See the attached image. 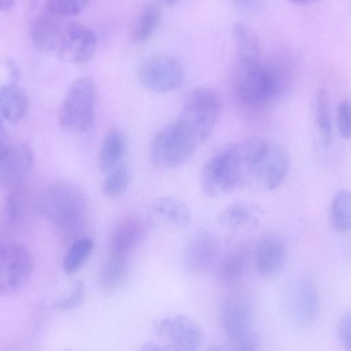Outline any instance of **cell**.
<instances>
[{"mask_svg":"<svg viewBox=\"0 0 351 351\" xmlns=\"http://www.w3.org/2000/svg\"><path fill=\"white\" fill-rule=\"evenodd\" d=\"M265 143L261 138H250L213 155L201 173L200 185L204 193L217 197L252 182L254 162Z\"/></svg>","mask_w":351,"mask_h":351,"instance_id":"cell-1","label":"cell"},{"mask_svg":"<svg viewBox=\"0 0 351 351\" xmlns=\"http://www.w3.org/2000/svg\"><path fill=\"white\" fill-rule=\"evenodd\" d=\"M38 209L63 238L71 242L82 236L86 216L84 193L76 186L59 182L48 186L40 196Z\"/></svg>","mask_w":351,"mask_h":351,"instance_id":"cell-2","label":"cell"},{"mask_svg":"<svg viewBox=\"0 0 351 351\" xmlns=\"http://www.w3.org/2000/svg\"><path fill=\"white\" fill-rule=\"evenodd\" d=\"M284 82L282 70L261 58L239 60L234 70V86L239 99L250 107L269 103L280 92Z\"/></svg>","mask_w":351,"mask_h":351,"instance_id":"cell-3","label":"cell"},{"mask_svg":"<svg viewBox=\"0 0 351 351\" xmlns=\"http://www.w3.org/2000/svg\"><path fill=\"white\" fill-rule=\"evenodd\" d=\"M203 142L182 121L177 119L154 138L151 160L160 169H174L182 166Z\"/></svg>","mask_w":351,"mask_h":351,"instance_id":"cell-4","label":"cell"},{"mask_svg":"<svg viewBox=\"0 0 351 351\" xmlns=\"http://www.w3.org/2000/svg\"><path fill=\"white\" fill-rule=\"evenodd\" d=\"M96 90L88 77L78 78L69 88L60 106L58 120L65 130L85 132L95 122Z\"/></svg>","mask_w":351,"mask_h":351,"instance_id":"cell-5","label":"cell"},{"mask_svg":"<svg viewBox=\"0 0 351 351\" xmlns=\"http://www.w3.org/2000/svg\"><path fill=\"white\" fill-rule=\"evenodd\" d=\"M221 109V99L215 90L199 87L188 96L178 119L204 142L213 130Z\"/></svg>","mask_w":351,"mask_h":351,"instance_id":"cell-6","label":"cell"},{"mask_svg":"<svg viewBox=\"0 0 351 351\" xmlns=\"http://www.w3.org/2000/svg\"><path fill=\"white\" fill-rule=\"evenodd\" d=\"M96 48L97 36L91 28L64 19L56 33L51 51L64 60L83 64L92 59Z\"/></svg>","mask_w":351,"mask_h":351,"instance_id":"cell-7","label":"cell"},{"mask_svg":"<svg viewBox=\"0 0 351 351\" xmlns=\"http://www.w3.org/2000/svg\"><path fill=\"white\" fill-rule=\"evenodd\" d=\"M285 306L291 322L299 328L311 327L317 320L320 308L319 292L311 278L302 276L287 287Z\"/></svg>","mask_w":351,"mask_h":351,"instance_id":"cell-8","label":"cell"},{"mask_svg":"<svg viewBox=\"0 0 351 351\" xmlns=\"http://www.w3.org/2000/svg\"><path fill=\"white\" fill-rule=\"evenodd\" d=\"M32 269V256L23 245L17 242L0 245V293H12L20 289Z\"/></svg>","mask_w":351,"mask_h":351,"instance_id":"cell-9","label":"cell"},{"mask_svg":"<svg viewBox=\"0 0 351 351\" xmlns=\"http://www.w3.org/2000/svg\"><path fill=\"white\" fill-rule=\"evenodd\" d=\"M138 78L146 89L158 93L171 92L178 88L184 79L182 64L170 56H156L141 63Z\"/></svg>","mask_w":351,"mask_h":351,"instance_id":"cell-10","label":"cell"},{"mask_svg":"<svg viewBox=\"0 0 351 351\" xmlns=\"http://www.w3.org/2000/svg\"><path fill=\"white\" fill-rule=\"evenodd\" d=\"M289 168L290 159L285 149L266 141L254 162L252 182L267 190L276 189L285 181Z\"/></svg>","mask_w":351,"mask_h":351,"instance_id":"cell-11","label":"cell"},{"mask_svg":"<svg viewBox=\"0 0 351 351\" xmlns=\"http://www.w3.org/2000/svg\"><path fill=\"white\" fill-rule=\"evenodd\" d=\"M34 163V153L25 143H12L0 156V188L9 191L21 186Z\"/></svg>","mask_w":351,"mask_h":351,"instance_id":"cell-12","label":"cell"},{"mask_svg":"<svg viewBox=\"0 0 351 351\" xmlns=\"http://www.w3.org/2000/svg\"><path fill=\"white\" fill-rule=\"evenodd\" d=\"M155 331L168 343L198 351L203 339L202 329L192 318L179 315L160 319L155 324Z\"/></svg>","mask_w":351,"mask_h":351,"instance_id":"cell-13","label":"cell"},{"mask_svg":"<svg viewBox=\"0 0 351 351\" xmlns=\"http://www.w3.org/2000/svg\"><path fill=\"white\" fill-rule=\"evenodd\" d=\"M191 213L182 200L172 197H160L151 205L148 225L154 228L180 230L190 223Z\"/></svg>","mask_w":351,"mask_h":351,"instance_id":"cell-14","label":"cell"},{"mask_svg":"<svg viewBox=\"0 0 351 351\" xmlns=\"http://www.w3.org/2000/svg\"><path fill=\"white\" fill-rule=\"evenodd\" d=\"M252 306L243 298H232L226 302L221 308V328L232 342L252 332Z\"/></svg>","mask_w":351,"mask_h":351,"instance_id":"cell-15","label":"cell"},{"mask_svg":"<svg viewBox=\"0 0 351 351\" xmlns=\"http://www.w3.org/2000/svg\"><path fill=\"white\" fill-rule=\"evenodd\" d=\"M287 256V245L282 237L276 234L265 236L255 249L257 270L263 276H275L283 269Z\"/></svg>","mask_w":351,"mask_h":351,"instance_id":"cell-16","label":"cell"},{"mask_svg":"<svg viewBox=\"0 0 351 351\" xmlns=\"http://www.w3.org/2000/svg\"><path fill=\"white\" fill-rule=\"evenodd\" d=\"M218 250L217 239L209 232H200L187 243L183 254L184 265L190 271H203L213 263Z\"/></svg>","mask_w":351,"mask_h":351,"instance_id":"cell-17","label":"cell"},{"mask_svg":"<svg viewBox=\"0 0 351 351\" xmlns=\"http://www.w3.org/2000/svg\"><path fill=\"white\" fill-rule=\"evenodd\" d=\"M143 222L135 217L125 219L113 230L109 240L110 254L128 256L143 242Z\"/></svg>","mask_w":351,"mask_h":351,"instance_id":"cell-18","label":"cell"},{"mask_svg":"<svg viewBox=\"0 0 351 351\" xmlns=\"http://www.w3.org/2000/svg\"><path fill=\"white\" fill-rule=\"evenodd\" d=\"M27 107L28 98L23 89L14 84L0 86V122L20 120Z\"/></svg>","mask_w":351,"mask_h":351,"instance_id":"cell-19","label":"cell"},{"mask_svg":"<svg viewBox=\"0 0 351 351\" xmlns=\"http://www.w3.org/2000/svg\"><path fill=\"white\" fill-rule=\"evenodd\" d=\"M126 152V141L118 130L110 131L103 140L99 154L101 172L108 173L122 163Z\"/></svg>","mask_w":351,"mask_h":351,"instance_id":"cell-20","label":"cell"},{"mask_svg":"<svg viewBox=\"0 0 351 351\" xmlns=\"http://www.w3.org/2000/svg\"><path fill=\"white\" fill-rule=\"evenodd\" d=\"M30 194L22 186L9 191L5 201V217L12 226L20 227L29 219L32 212Z\"/></svg>","mask_w":351,"mask_h":351,"instance_id":"cell-21","label":"cell"},{"mask_svg":"<svg viewBox=\"0 0 351 351\" xmlns=\"http://www.w3.org/2000/svg\"><path fill=\"white\" fill-rule=\"evenodd\" d=\"M129 267L128 256L110 254L99 272L100 287L107 292L119 289L128 277Z\"/></svg>","mask_w":351,"mask_h":351,"instance_id":"cell-22","label":"cell"},{"mask_svg":"<svg viewBox=\"0 0 351 351\" xmlns=\"http://www.w3.org/2000/svg\"><path fill=\"white\" fill-rule=\"evenodd\" d=\"M256 210L244 203H235L224 208L217 217L218 224L226 229L237 230L255 223Z\"/></svg>","mask_w":351,"mask_h":351,"instance_id":"cell-23","label":"cell"},{"mask_svg":"<svg viewBox=\"0 0 351 351\" xmlns=\"http://www.w3.org/2000/svg\"><path fill=\"white\" fill-rule=\"evenodd\" d=\"M93 247L94 241L88 236L82 235L73 240L63 258L64 272L67 275L77 272L89 258Z\"/></svg>","mask_w":351,"mask_h":351,"instance_id":"cell-24","label":"cell"},{"mask_svg":"<svg viewBox=\"0 0 351 351\" xmlns=\"http://www.w3.org/2000/svg\"><path fill=\"white\" fill-rule=\"evenodd\" d=\"M233 39L239 60H254L261 58V47L256 35L243 23H237L233 29Z\"/></svg>","mask_w":351,"mask_h":351,"instance_id":"cell-25","label":"cell"},{"mask_svg":"<svg viewBox=\"0 0 351 351\" xmlns=\"http://www.w3.org/2000/svg\"><path fill=\"white\" fill-rule=\"evenodd\" d=\"M329 104L327 92L324 89L317 90L314 101L315 123L320 139L325 146L330 145L332 136Z\"/></svg>","mask_w":351,"mask_h":351,"instance_id":"cell-26","label":"cell"},{"mask_svg":"<svg viewBox=\"0 0 351 351\" xmlns=\"http://www.w3.org/2000/svg\"><path fill=\"white\" fill-rule=\"evenodd\" d=\"M247 254L243 249H235L223 256L217 267V276L226 284L237 282L247 266Z\"/></svg>","mask_w":351,"mask_h":351,"instance_id":"cell-27","label":"cell"},{"mask_svg":"<svg viewBox=\"0 0 351 351\" xmlns=\"http://www.w3.org/2000/svg\"><path fill=\"white\" fill-rule=\"evenodd\" d=\"M330 219L332 228L339 233H348L351 228V198L350 191H339L332 202Z\"/></svg>","mask_w":351,"mask_h":351,"instance_id":"cell-28","label":"cell"},{"mask_svg":"<svg viewBox=\"0 0 351 351\" xmlns=\"http://www.w3.org/2000/svg\"><path fill=\"white\" fill-rule=\"evenodd\" d=\"M161 18L159 5L150 4L141 12L132 31V38L136 43L149 39L156 31Z\"/></svg>","mask_w":351,"mask_h":351,"instance_id":"cell-29","label":"cell"},{"mask_svg":"<svg viewBox=\"0 0 351 351\" xmlns=\"http://www.w3.org/2000/svg\"><path fill=\"white\" fill-rule=\"evenodd\" d=\"M132 178L130 167L122 162L108 173L102 184V193L108 199L119 197L127 191Z\"/></svg>","mask_w":351,"mask_h":351,"instance_id":"cell-30","label":"cell"},{"mask_svg":"<svg viewBox=\"0 0 351 351\" xmlns=\"http://www.w3.org/2000/svg\"><path fill=\"white\" fill-rule=\"evenodd\" d=\"M88 3L84 0H51L43 8L56 16L68 19L80 14Z\"/></svg>","mask_w":351,"mask_h":351,"instance_id":"cell-31","label":"cell"},{"mask_svg":"<svg viewBox=\"0 0 351 351\" xmlns=\"http://www.w3.org/2000/svg\"><path fill=\"white\" fill-rule=\"evenodd\" d=\"M84 296V285L82 280H77L73 283L70 291L54 302L53 306L59 311L71 310L82 304Z\"/></svg>","mask_w":351,"mask_h":351,"instance_id":"cell-32","label":"cell"},{"mask_svg":"<svg viewBox=\"0 0 351 351\" xmlns=\"http://www.w3.org/2000/svg\"><path fill=\"white\" fill-rule=\"evenodd\" d=\"M337 122L341 136L348 139L350 136V104L348 100L341 101L337 109Z\"/></svg>","mask_w":351,"mask_h":351,"instance_id":"cell-33","label":"cell"},{"mask_svg":"<svg viewBox=\"0 0 351 351\" xmlns=\"http://www.w3.org/2000/svg\"><path fill=\"white\" fill-rule=\"evenodd\" d=\"M337 334L340 345L345 351H350L351 316L350 312H345L340 317L337 327Z\"/></svg>","mask_w":351,"mask_h":351,"instance_id":"cell-34","label":"cell"},{"mask_svg":"<svg viewBox=\"0 0 351 351\" xmlns=\"http://www.w3.org/2000/svg\"><path fill=\"white\" fill-rule=\"evenodd\" d=\"M232 343L230 351H258L259 349L258 338L252 332Z\"/></svg>","mask_w":351,"mask_h":351,"instance_id":"cell-35","label":"cell"},{"mask_svg":"<svg viewBox=\"0 0 351 351\" xmlns=\"http://www.w3.org/2000/svg\"><path fill=\"white\" fill-rule=\"evenodd\" d=\"M140 351H194L193 350L168 343L165 346H159L153 342H147L144 343Z\"/></svg>","mask_w":351,"mask_h":351,"instance_id":"cell-36","label":"cell"},{"mask_svg":"<svg viewBox=\"0 0 351 351\" xmlns=\"http://www.w3.org/2000/svg\"><path fill=\"white\" fill-rule=\"evenodd\" d=\"M12 145L9 135L4 128L3 123L0 122V156Z\"/></svg>","mask_w":351,"mask_h":351,"instance_id":"cell-37","label":"cell"},{"mask_svg":"<svg viewBox=\"0 0 351 351\" xmlns=\"http://www.w3.org/2000/svg\"><path fill=\"white\" fill-rule=\"evenodd\" d=\"M8 66L12 79L17 80L21 76V71L16 62L12 59H9L8 61Z\"/></svg>","mask_w":351,"mask_h":351,"instance_id":"cell-38","label":"cell"},{"mask_svg":"<svg viewBox=\"0 0 351 351\" xmlns=\"http://www.w3.org/2000/svg\"><path fill=\"white\" fill-rule=\"evenodd\" d=\"M14 6V1L10 0H0V10H8Z\"/></svg>","mask_w":351,"mask_h":351,"instance_id":"cell-39","label":"cell"},{"mask_svg":"<svg viewBox=\"0 0 351 351\" xmlns=\"http://www.w3.org/2000/svg\"><path fill=\"white\" fill-rule=\"evenodd\" d=\"M210 351H223V350L219 348H214L211 349Z\"/></svg>","mask_w":351,"mask_h":351,"instance_id":"cell-40","label":"cell"},{"mask_svg":"<svg viewBox=\"0 0 351 351\" xmlns=\"http://www.w3.org/2000/svg\"><path fill=\"white\" fill-rule=\"evenodd\" d=\"M66 351H69V350H66Z\"/></svg>","mask_w":351,"mask_h":351,"instance_id":"cell-41","label":"cell"}]
</instances>
